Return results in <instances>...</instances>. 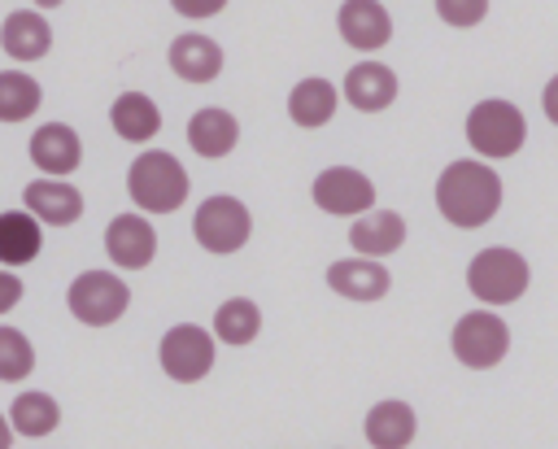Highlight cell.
<instances>
[{"mask_svg":"<svg viewBox=\"0 0 558 449\" xmlns=\"http://www.w3.org/2000/svg\"><path fill=\"white\" fill-rule=\"evenodd\" d=\"M170 70H174L179 78H187V83H209V78H218V70H222V48H218L209 35L187 31V35H179V39L170 44Z\"/></svg>","mask_w":558,"mask_h":449,"instance_id":"obj_15","label":"cell"},{"mask_svg":"<svg viewBox=\"0 0 558 449\" xmlns=\"http://www.w3.org/2000/svg\"><path fill=\"white\" fill-rule=\"evenodd\" d=\"M31 157H35V166L44 174H70L78 166V157H83V144L65 122H44L31 135Z\"/></svg>","mask_w":558,"mask_h":449,"instance_id":"obj_16","label":"cell"},{"mask_svg":"<svg viewBox=\"0 0 558 449\" xmlns=\"http://www.w3.org/2000/svg\"><path fill=\"white\" fill-rule=\"evenodd\" d=\"M192 231H196V244L201 248H209V253H235L248 240L253 218H248L244 201H235V196H209L196 209Z\"/></svg>","mask_w":558,"mask_h":449,"instance_id":"obj_7","label":"cell"},{"mask_svg":"<svg viewBox=\"0 0 558 449\" xmlns=\"http://www.w3.org/2000/svg\"><path fill=\"white\" fill-rule=\"evenodd\" d=\"M344 96H349L353 109L379 113V109H388L397 100V74L388 65H379V61H362V65H353L344 74Z\"/></svg>","mask_w":558,"mask_h":449,"instance_id":"obj_12","label":"cell"},{"mask_svg":"<svg viewBox=\"0 0 558 449\" xmlns=\"http://www.w3.org/2000/svg\"><path fill=\"white\" fill-rule=\"evenodd\" d=\"M39 248H44V235H39V218L35 214L13 209V214L0 218V262L4 266H22Z\"/></svg>","mask_w":558,"mask_h":449,"instance_id":"obj_22","label":"cell"},{"mask_svg":"<svg viewBox=\"0 0 558 449\" xmlns=\"http://www.w3.org/2000/svg\"><path fill=\"white\" fill-rule=\"evenodd\" d=\"M314 201L327 214H362L375 205V183L353 166H331L314 179Z\"/></svg>","mask_w":558,"mask_h":449,"instance_id":"obj_9","label":"cell"},{"mask_svg":"<svg viewBox=\"0 0 558 449\" xmlns=\"http://www.w3.org/2000/svg\"><path fill=\"white\" fill-rule=\"evenodd\" d=\"M214 366V340L205 327L196 323H179L161 336V371L174 379V384H196L205 379Z\"/></svg>","mask_w":558,"mask_h":449,"instance_id":"obj_8","label":"cell"},{"mask_svg":"<svg viewBox=\"0 0 558 449\" xmlns=\"http://www.w3.org/2000/svg\"><path fill=\"white\" fill-rule=\"evenodd\" d=\"M436 13L449 26H475L488 13V0H436Z\"/></svg>","mask_w":558,"mask_h":449,"instance_id":"obj_28","label":"cell"},{"mask_svg":"<svg viewBox=\"0 0 558 449\" xmlns=\"http://www.w3.org/2000/svg\"><path fill=\"white\" fill-rule=\"evenodd\" d=\"M466 139L480 157H514L527 139V122L510 100H480L466 118Z\"/></svg>","mask_w":558,"mask_h":449,"instance_id":"obj_3","label":"cell"},{"mask_svg":"<svg viewBox=\"0 0 558 449\" xmlns=\"http://www.w3.org/2000/svg\"><path fill=\"white\" fill-rule=\"evenodd\" d=\"M174 4V13H183V17H209V13H218L227 0H170Z\"/></svg>","mask_w":558,"mask_h":449,"instance_id":"obj_29","label":"cell"},{"mask_svg":"<svg viewBox=\"0 0 558 449\" xmlns=\"http://www.w3.org/2000/svg\"><path fill=\"white\" fill-rule=\"evenodd\" d=\"M327 283H331L340 296H349V301H375V296L388 292L392 275H388L375 257H344V262H331Z\"/></svg>","mask_w":558,"mask_h":449,"instance_id":"obj_13","label":"cell"},{"mask_svg":"<svg viewBox=\"0 0 558 449\" xmlns=\"http://www.w3.org/2000/svg\"><path fill=\"white\" fill-rule=\"evenodd\" d=\"M541 105H545V118H549V122H558V74L545 83V96H541Z\"/></svg>","mask_w":558,"mask_h":449,"instance_id":"obj_30","label":"cell"},{"mask_svg":"<svg viewBox=\"0 0 558 449\" xmlns=\"http://www.w3.org/2000/svg\"><path fill=\"white\" fill-rule=\"evenodd\" d=\"M31 362H35V353H31L26 336L17 327H0V379H9V384L22 379L31 371Z\"/></svg>","mask_w":558,"mask_h":449,"instance_id":"obj_27","label":"cell"},{"mask_svg":"<svg viewBox=\"0 0 558 449\" xmlns=\"http://www.w3.org/2000/svg\"><path fill=\"white\" fill-rule=\"evenodd\" d=\"M349 244H353L362 257H384V253H392V248L405 244V218L392 214V209H371V214H362V218L353 222Z\"/></svg>","mask_w":558,"mask_h":449,"instance_id":"obj_18","label":"cell"},{"mask_svg":"<svg viewBox=\"0 0 558 449\" xmlns=\"http://www.w3.org/2000/svg\"><path fill=\"white\" fill-rule=\"evenodd\" d=\"M288 113L296 126H323L336 113V87L327 78H301L288 96Z\"/></svg>","mask_w":558,"mask_h":449,"instance_id":"obj_23","label":"cell"},{"mask_svg":"<svg viewBox=\"0 0 558 449\" xmlns=\"http://www.w3.org/2000/svg\"><path fill=\"white\" fill-rule=\"evenodd\" d=\"M0 44L13 61H39L52 48V26L35 9H13L0 26Z\"/></svg>","mask_w":558,"mask_h":449,"instance_id":"obj_14","label":"cell"},{"mask_svg":"<svg viewBox=\"0 0 558 449\" xmlns=\"http://www.w3.org/2000/svg\"><path fill=\"white\" fill-rule=\"evenodd\" d=\"M235 139H240V122L227 109H201L187 122V144L201 157H227L235 148Z\"/></svg>","mask_w":558,"mask_h":449,"instance_id":"obj_19","label":"cell"},{"mask_svg":"<svg viewBox=\"0 0 558 449\" xmlns=\"http://www.w3.org/2000/svg\"><path fill=\"white\" fill-rule=\"evenodd\" d=\"M436 205L453 227H484L501 205V179L484 161H453L436 179Z\"/></svg>","mask_w":558,"mask_h":449,"instance_id":"obj_1","label":"cell"},{"mask_svg":"<svg viewBox=\"0 0 558 449\" xmlns=\"http://www.w3.org/2000/svg\"><path fill=\"white\" fill-rule=\"evenodd\" d=\"M35 4H61V0H35Z\"/></svg>","mask_w":558,"mask_h":449,"instance_id":"obj_32","label":"cell"},{"mask_svg":"<svg viewBox=\"0 0 558 449\" xmlns=\"http://www.w3.org/2000/svg\"><path fill=\"white\" fill-rule=\"evenodd\" d=\"M0 279H4V305H13L17 301V279L13 275H0Z\"/></svg>","mask_w":558,"mask_h":449,"instance_id":"obj_31","label":"cell"},{"mask_svg":"<svg viewBox=\"0 0 558 449\" xmlns=\"http://www.w3.org/2000/svg\"><path fill=\"white\" fill-rule=\"evenodd\" d=\"M126 192L140 209H153V214H170L187 201V170L161 153V148H148L131 161L126 170Z\"/></svg>","mask_w":558,"mask_h":449,"instance_id":"obj_2","label":"cell"},{"mask_svg":"<svg viewBox=\"0 0 558 449\" xmlns=\"http://www.w3.org/2000/svg\"><path fill=\"white\" fill-rule=\"evenodd\" d=\"M105 248H109V257H113L122 270H140V266H148L153 253H157V231H153L140 214H118V218L109 222V231H105Z\"/></svg>","mask_w":558,"mask_h":449,"instance_id":"obj_10","label":"cell"},{"mask_svg":"<svg viewBox=\"0 0 558 449\" xmlns=\"http://www.w3.org/2000/svg\"><path fill=\"white\" fill-rule=\"evenodd\" d=\"M39 109V83L22 70H4L0 74V118L4 122H22L26 113Z\"/></svg>","mask_w":558,"mask_h":449,"instance_id":"obj_26","label":"cell"},{"mask_svg":"<svg viewBox=\"0 0 558 449\" xmlns=\"http://www.w3.org/2000/svg\"><path fill=\"white\" fill-rule=\"evenodd\" d=\"M57 418H61V410L48 392H22L9 405V423H13L17 436H48L57 427Z\"/></svg>","mask_w":558,"mask_h":449,"instance_id":"obj_24","label":"cell"},{"mask_svg":"<svg viewBox=\"0 0 558 449\" xmlns=\"http://www.w3.org/2000/svg\"><path fill=\"white\" fill-rule=\"evenodd\" d=\"M466 288L488 305H510L527 288V262L514 248H484L466 266Z\"/></svg>","mask_w":558,"mask_h":449,"instance_id":"obj_4","label":"cell"},{"mask_svg":"<svg viewBox=\"0 0 558 449\" xmlns=\"http://www.w3.org/2000/svg\"><path fill=\"white\" fill-rule=\"evenodd\" d=\"M109 118H113V131H118L122 139H131V144L153 139V135L161 131V113H157V105H153L144 92H122V96L113 100Z\"/></svg>","mask_w":558,"mask_h":449,"instance_id":"obj_21","label":"cell"},{"mask_svg":"<svg viewBox=\"0 0 558 449\" xmlns=\"http://www.w3.org/2000/svg\"><path fill=\"white\" fill-rule=\"evenodd\" d=\"M214 331H218V340H227V344H248V340L262 331V314H257L253 301L231 296V301L218 305V314H214Z\"/></svg>","mask_w":558,"mask_h":449,"instance_id":"obj_25","label":"cell"},{"mask_svg":"<svg viewBox=\"0 0 558 449\" xmlns=\"http://www.w3.org/2000/svg\"><path fill=\"white\" fill-rule=\"evenodd\" d=\"M70 314L78 318V323H87V327H109V323H118L122 314H126V301H131V292H126V283L118 279V275H109V270H83L74 283H70Z\"/></svg>","mask_w":558,"mask_h":449,"instance_id":"obj_5","label":"cell"},{"mask_svg":"<svg viewBox=\"0 0 558 449\" xmlns=\"http://www.w3.org/2000/svg\"><path fill=\"white\" fill-rule=\"evenodd\" d=\"M340 35L349 48H362V52H375L392 39V17L384 13L379 0H344L340 4Z\"/></svg>","mask_w":558,"mask_h":449,"instance_id":"obj_11","label":"cell"},{"mask_svg":"<svg viewBox=\"0 0 558 449\" xmlns=\"http://www.w3.org/2000/svg\"><path fill=\"white\" fill-rule=\"evenodd\" d=\"M506 349H510V331H506V323L497 314L475 310V314H462L453 323V357L462 366L488 371V366H497L506 357Z\"/></svg>","mask_w":558,"mask_h":449,"instance_id":"obj_6","label":"cell"},{"mask_svg":"<svg viewBox=\"0 0 558 449\" xmlns=\"http://www.w3.org/2000/svg\"><path fill=\"white\" fill-rule=\"evenodd\" d=\"M366 440L375 449H405L414 440V410L405 401H379L366 414Z\"/></svg>","mask_w":558,"mask_h":449,"instance_id":"obj_20","label":"cell"},{"mask_svg":"<svg viewBox=\"0 0 558 449\" xmlns=\"http://www.w3.org/2000/svg\"><path fill=\"white\" fill-rule=\"evenodd\" d=\"M26 209H35L39 222H52V227H70L78 214H83V196L78 187L61 183V179H35L26 192H22Z\"/></svg>","mask_w":558,"mask_h":449,"instance_id":"obj_17","label":"cell"}]
</instances>
